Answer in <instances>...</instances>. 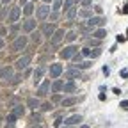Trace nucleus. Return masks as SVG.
Masks as SVG:
<instances>
[{
  "mask_svg": "<svg viewBox=\"0 0 128 128\" xmlns=\"http://www.w3.org/2000/svg\"><path fill=\"white\" fill-rule=\"evenodd\" d=\"M11 108H12V112H11V114H12V116H16V118H22V116L25 114V107H23L22 103H18V105H12Z\"/></svg>",
  "mask_w": 128,
  "mask_h": 128,
  "instance_id": "10",
  "label": "nucleus"
},
{
  "mask_svg": "<svg viewBox=\"0 0 128 128\" xmlns=\"http://www.w3.org/2000/svg\"><path fill=\"white\" fill-rule=\"evenodd\" d=\"M66 128H73V126H66Z\"/></svg>",
  "mask_w": 128,
  "mask_h": 128,
  "instance_id": "46",
  "label": "nucleus"
},
{
  "mask_svg": "<svg viewBox=\"0 0 128 128\" xmlns=\"http://www.w3.org/2000/svg\"><path fill=\"white\" fill-rule=\"evenodd\" d=\"M121 76L126 78V76H128V70H123V71H121Z\"/></svg>",
  "mask_w": 128,
  "mask_h": 128,
  "instance_id": "37",
  "label": "nucleus"
},
{
  "mask_svg": "<svg viewBox=\"0 0 128 128\" xmlns=\"http://www.w3.org/2000/svg\"><path fill=\"white\" fill-rule=\"evenodd\" d=\"M48 14H50V7H48V6H41V7H38L36 16H38V20H39V22L46 20V16H48Z\"/></svg>",
  "mask_w": 128,
  "mask_h": 128,
  "instance_id": "3",
  "label": "nucleus"
},
{
  "mask_svg": "<svg viewBox=\"0 0 128 128\" xmlns=\"http://www.w3.org/2000/svg\"><path fill=\"white\" fill-rule=\"evenodd\" d=\"M2 2H4V4H7V2H11V0H2Z\"/></svg>",
  "mask_w": 128,
  "mask_h": 128,
  "instance_id": "41",
  "label": "nucleus"
},
{
  "mask_svg": "<svg viewBox=\"0 0 128 128\" xmlns=\"http://www.w3.org/2000/svg\"><path fill=\"white\" fill-rule=\"evenodd\" d=\"M32 11H34V6H32V4H27V6H25V9H23V12H25V14H32Z\"/></svg>",
  "mask_w": 128,
  "mask_h": 128,
  "instance_id": "27",
  "label": "nucleus"
},
{
  "mask_svg": "<svg viewBox=\"0 0 128 128\" xmlns=\"http://www.w3.org/2000/svg\"><path fill=\"white\" fill-rule=\"evenodd\" d=\"M50 18H52V22H55V20L59 18V12H57V11H54V12H52V16H50Z\"/></svg>",
  "mask_w": 128,
  "mask_h": 128,
  "instance_id": "35",
  "label": "nucleus"
},
{
  "mask_svg": "<svg viewBox=\"0 0 128 128\" xmlns=\"http://www.w3.org/2000/svg\"><path fill=\"white\" fill-rule=\"evenodd\" d=\"M27 105L30 107V108H39V105H41V102H39V98H28L27 100Z\"/></svg>",
  "mask_w": 128,
  "mask_h": 128,
  "instance_id": "15",
  "label": "nucleus"
},
{
  "mask_svg": "<svg viewBox=\"0 0 128 128\" xmlns=\"http://www.w3.org/2000/svg\"><path fill=\"white\" fill-rule=\"evenodd\" d=\"M76 16V7H71V9H68V20H73Z\"/></svg>",
  "mask_w": 128,
  "mask_h": 128,
  "instance_id": "25",
  "label": "nucleus"
},
{
  "mask_svg": "<svg viewBox=\"0 0 128 128\" xmlns=\"http://www.w3.org/2000/svg\"><path fill=\"white\" fill-rule=\"evenodd\" d=\"M75 39H76V32L71 30V32H68V34H66V41H68V43H73Z\"/></svg>",
  "mask_w": 128,
  "mask_h": 128,
  "instance_id": "22",
  "label": "nucleus"
},
{
  "mask_svg": "<svg viewBox=\"0 0 128 128\" xmlns=\"http://www.w3.org/2000/svg\"><path fill=\"white\" fill-rule=\"evenodd\" d=\"M64 76H66L68 80H75V78L82 76V73H80V70H68L66 73H64Z\"/></svg>",
  "mask_w": 128,
  "mask_h": 128,
  "instance_id": "14",
  "label": "nucleus"
},
{
  "mask_svg": "<svg viewBox=\"0 0 128 128\" xmlns=\"http://www.w3.org/2000/svg\"><path fill=\"white\" fill-rule=\"evenodd\" d=\"M44 2H52V0H44Z\"/></svg>",
  "mask_w": 128,
  "mask_h": 128,
  "instance_id": "44",
  "label": "nucleus"
},
{
  "mask_svg": "<svg viewBox=\"0 0 128 128\" xmlns=\"http://www.w3.org/2000/svg\"><path fill=\"white\" fill-rule=\"evenodd\" d=\"M91 64H92V62H89V60L80 62V64H78V70H87V68H91Z\"/></svg>",
  "mask_w": 128,
  "mask_h": 128,
  "instance_id": "26",
  "label": "nucleus"
},
{
  "mask_svg": "<svg viewBox=\"0 0 128 128\" xmlns=\"http://www.w3.org/2000/svg\"><path fill=\"white\" fill-rule=\"evenodd\" d=\"M100 54H102V50H100V48H94V52L91 50V54H89V55H91V57H98Z\"/></svg>",
  "mask_w": 128,
  "mask_h": 128,
  "instance_id": "31",
  "label": "nucleus"
},
{
  "mask_svg": "<svg viewBox=\"0 0 128 128\" xmlns=\"http://www.w3.org/2000/svg\"><path fill=\"white\" fill-rule=\"evenodd\" d=\"M2 46H4V41H2V39H0V50H2Z\"/></svg>",
  "mask_w": 128,
  "mask_h": 128,
  "instance_id": "40",
  "label": "nucleus"
},
{
  "mask_svg": "<svg viewBox=\"0 0 128 128\" xmlns=\"http://www.w3.org/2000/svg\"><path fill=\"white\" fill-rule=\"evenodd\" d=\"M60 7H62V2H60V0H55V4H54V7H52V9H54V11H59Z\"/></svg>",
  "mask_w": 128,
  "mask_h": 128,
  "instance_id": "30",
  "label": "nucleus"
},
{
  "mask_svg": "<svg viewBox=\"0 0 128 128\" xmlns=\"http://www.w3.org/2000/svg\"><path fill=\"white\" fill-rule=\"evenodd\" d=\"M30 36H32V41H36V43L39 41V32H32Z\"/></svg>",
  "mask_w": 128,
  "mask_h": 128,
  "instance_id": "32",
  "label": "nucleus"
},
{
  "mask_svg": "<svg viewBox=\"0 0 128 128\" xmlns=\"http://www.w3.org/2000/svg\"><path fill=\"white\" fill-rule=\"evenodd\" d=\"M18 18H20V6H14L11 7V12H9V23L18 22Z\"/></svg>",
  "mask_w": 128,
  "mask_h": 128,
  "instance_id": "6",
  "label": "nucleus"
},
{
  "mask_svg": "<svg viewBox=\"0 0 128 128\" xmlns=\"http://www.w3.org/2000/svg\"><path fill=\"white\" fill-rule=\"evenodd\" d=\"M30 60H32V55H28V54H27V55H23L22 59L16 60V68H18L20 71H22V70H25L28 64H30Z\"/></svg>",
  "mask_w": 128,
  "mask_h": 128,
  "instance_id": "2",
  "label": "nucleus"
},
{
  "mask_svg": "<svg viewBox=\"0 0 128 128\" xmlns=\"http://www.w3.org/2000/svg\"><path fill=\"white\" fill-rule=\"evenodd\" d=\"M87 23L94 28V27H102L105 23V18H102V16H91V18L87 20Z\"/></svg>",
  "mask_w": 128,
  "mask_h": 128,
  "instance_id": "5",
  "label": "nucleus"
},
{
  "mask_svg": "<svg viewBox=\"0 0 128 128\" xmlns=\"http://www.w3.org/2000/svg\"><path fill=\"white\" fill-rule=\"evenodd\" d=\"M80 121H82V116H80V114H75V116H70L66 121H64V124H66V126H73V124H76V123H80Z\"/></svg>",
  "mask_w": 128,
  "mask_h": 128,
  "instance_id": "13",
  "label": "nucleus"
},
{
  "mask_svg": "<svg viewBox=\"0 0 128 128\" xmlns=\"http://www.w3.org/2000/svg\"><path fill=\"white\" fill-rule=\"evenodd\" d=\"M75 2H76V0H66V2L62 4V6H64V11H68V9H71V7L75 6Z\"/></svg>",
  "mask_w": 128,
  "mask_h": 128,
  "instance_id": "23",
  "label": "nucleus"
},
{
  "mask_svg": "<svg viewBox=\"0 0 128 128\" xmlns=\"http://www.w3.org/2000/svg\"><path fill=\"white\" fill-rule=\"evenodd\" d=\"M82 57H84V55H82V54H75V55H73V60H75V62H78V64H80V62H82Z\"/></svg>",
  "mask_w": 128,
  "mask_h": 128,
  "instance_id": "29",
  "label": "nucleus"
},
{
  "mask_svg": "<svg viewBox=\"0 0 128 128\" xmlns=\"http://www.w3.org/2000/svg\"><path fill=\"white\" fill-rule=\"evenodd\" d=\"M76 50H78V48L71 44V46H68V48H64V50L60 52V57H62V59H71V57H73V55L76 54Z\"/></svg>",
  "mask_w": 128,
  "mask_h": 128,
  "instance_id": "4",
  "label": "nucleus"
},
{
  "mask_svg": "<svg viewBox=\"0 0 128 128\" xmlns=\"http://www.w3.org/2000/svg\"><path fill=\"white\" fill-rule=\"evenodd\" d=\"M64 36H66V34H64V30H55L54 36H52V44H59L64 39Z\"/></svg>",
  "mask_w": 128,
  "mask_h": 128,
  "instance_id": "12",
  "label": "nucleus"
},
{
  "mask_svg": "<svg viewBox=\"0 0 128 128\" xmlns=\"http://www.w3.org/2000/svg\"><path fill=\"white\" fill-rule=\"evenodd\" d=\"M0 78H2V80L12 78V68H11V66H4L2 70H0Z\"/></svg>",
  "mask_w": 128,
  "mask_h": 128,
  "instance_id": "9",
  "label": "nucleus"
},
{
  "mask_svg": "<svg viewBox=\"0 0 128 128\" xmlns=\"http://www.w3.org/2000/svg\"><path fill=\"white\" fill-rule=\"evenodd\" d=\"M121 107H123L124 110H128V102H126V100H124V102H121Z\"/></svg>",
  "mask_w": 128,
  "mask_h": 128,
  "instance_id": "36",
  "label": "nucleus"
},
{
  "mask_svg": "<svg viewBox=\"0 0 128 128\" xmlns=\"http://www.w3.org/2000/svg\"><path fill=\"white\" fill-rule=\"evenodd\" d=\"M62 87H64V82H60V80H57V82H54V84H52V91H54V92L62 91Z\"/></svg>",
  "mask_w": 128,
  "mask_h": 128,
  "instance_id": "19",
  "label": "nucleus"
},
{
  "mask_svg": "<svg viewBox=\"0 0 128 128\" xmlns=\"http://www.w3.org/2000/svg\"><path fill=\"white\" fill-rule=\"evenodd\" d=\"M41 32H43L44 36L50 38V36H54V32H55V25H54V23H44V25L41 27Z\"/></svg>",
  "mask_w": 128,
  "mask_h": 128,
  "instance_id": "8",
  "label": "nucleus"
},
{
  "mask_svg": "<svg viewBox=\"0 0 128 128\" xmlns=\"http://www.w3.org/2000/svg\"><path fill=\"white\" fill-rule=\"evenodd\" d=\"M6 128H14V123H9V124H7Z\"/></svg>",
  "mask_w": 128,
  "mask_h": 128,
  "instance_id": "39",
  "label": "nucleus"
},
{
  "mask_svg": "<svg viewBox=\"0 0 128 128\" xmlns=\"http://www.w3.org/2000/svg\"><path fill=\"white\" fill-rule=\"evenodd\" d=\"M92 4V0H82V7H89Z\"/></svg>",
  "mask_w": 128,
  "mask_h": 128,
  "instance_id": "33",
  "label": "nucleus"
},
{
  "mask_svg": "<svg viewBox=\"0 0 128 128\" xmlns=\"http://www.w3.org/2000/svg\"><path fill=\"white\" fill-rule=\"evenodd\" d=\"M60 73H62V66H60V64L55 62V64H52V66H50V76H52V78H57Z\"/></svg>",
  "mask_w": 128,
  "mask_h": 128,
  "instance_id": "11",
  "label": "nucleus"
},
{
  "mask_svg": "<svg viewBox=\"0 0 128 128\" xmlns=\"http://www.w3.org/2000/svg\"><path fill=\"white\" fill-rule=\"evenodd\" d=\"M34 27H36V22H34V20H27V22L23 23V30H25V32H32V30H34Z\"/></svg>",
  "mask_w": 128,
  "mask_h": 128,
  "instance_id": "16",
  "label": "nucleus"
},
{
  "mask_svg": "<svg viewBox=\"0 0 128 128\" xmlns=\"http://www.w3.org/2000/svg\"><path fill=\"white\" fill-rule=\"evenodd\" d=\"M78 102V98H64V100H60V105L62 107H71V105H75Z\"/></svg>",
  "mask_w": 128,
  "mask_h": 128,
  "instance_id": "17",
  "label": "nucleus"
},
{
  "mask_svg": "<svg viewBox=\"0 0 128 128\" xmlns=\"http://www.w3.org/2000/svg\"><path fill=\"white\" fill-rule=\"evenodd\" d=\"M64 92H73L75 89H76V86H75V82H73V80H70V82L68 84H64Z\"/></svg>",
  "mask_w": 128,
  "mask_h": 128,
  "instance_id": "18",
  "label": "nucleus"
},
{
  "mask_svg": "<svg viewBox=\"0 0 128 128\" xmlns=\"http://www.w3.org/2000/svg\"><path fill=\"white\" fill-rule=\"evenodd\" d=\"M91 54V50H89V48H84V52H82V55H89Z\"/></svg>",
  "mask_w": 128,
  "mask_h": 128,
  "instance_id": "38",
  "label": "nucleus"
},
{
  "mask_svg": "<svg viewBox=\"0 0 128 128\" xmlns=\"http://www.w3.org/2000/svg\"><path fill=\"white\" fill-rule=\"evenodd\" d=\"M23 2H27V0H22V4H23Z\"/></svg>",
  "mask_w": 128,
  "mask_h": 128,
  "instance_id": "45",
  "label": "nucleus"
},
{
  "mask_svg": "<svg viewBox=\"0 0 128 128\" xmlns=\"http://www.w3.org/2000/svg\"><path fill=\"white\" fill-rule=\"evenodd\" d=\"M32 128H41V124H38V126H32Z\"/></svg>",
  "mask_w": 128,
  "mask_h": 128,
  "instance_id": "43",
  "label": "nucleus"
},
{
  "mask_svg": "<svg viewBox=\"0 0 128 128\" xmlns=\"http://www.w3.org/2000/svg\"><path fill=\"white\" fill-rule=\"evenodd\" d=\"M92 36H94L96 39H103V38L107 36V32H105L103 28H100V30H96V32H94V34H92Z\"/></svg>",
  "mask_w": 128,
  "mask_h": 128,
  "instance_id": "21",
  "label": "nucleus"
},
{
  "mask_svg": "<svg viewBox=\"0 0 128 128\" xmlns=\"http://www.w3.org/2000/svg\"><path fill=\"white\" fill-rule=\"evenodd\" d=\"M80 128H89V126H87V124H84V126H80Z\"/></svg>",
  "mask_w": 128,
  "mask_h": 128,
  "instance_id": "42",
  "label": "nucleus"
},
{
  "mask_svg": "<svg viewBox=\"0 0 128 128\" xmlns=\"http://www.w3.org/2000/svg\"><path fill=\"white\" fill-rule=\"evenodd\" d=\"M39 108H41L43 112H46V110H52V103H44V105H39Z\"/></svg>",
  "mask_w": 128,
  "mask_h": 128,
  "instance_id": "28",
  "label": "nucleus"
},
{
  "mask_svg": "<svg viewBox=\"0 0 128 128\" xmlns=\"http://www.w3.org/2000/svg\"><path fill=\"white\" fill-rule=\"evenodd\" d=\"M25 44H27V38L25 36H20V38H16L14 39V43H12V52H20V50H23L25 48Z\"/></svg>",
  "mask_w": 128,
  "mask_h": 128,
  "instance_id": "1",
  "label": "nucleus"
},
{
  "mask_svg": "<svg viewBox=\"0 0 128 128\" xmlns=\"http://www.w3.org/2000/svg\"><path fill=\"white\" fill-rule=\"evenodd\" d=\"M50 80H44V82L39 86V89H38V96H46L48 94V91H50Z\"/></svg>",
  "mask_w": 128,
  "mask_h": 128,
  "instance_id": "7",
  "label": "nucleus"
},
{
  "mask_svg": "<svg viewBox=\"0 0 128 128\" xmlns=\"http://www.w3.org/2000/svg\"><path fill=\"white\" fill-rule=\"evenodd\" d=\"M43 73H44V68H38V70L34 71V80H36V84L39 82V78L43 76Z\"/></svg>",
  "mask_w": 128,
  "mask_h": 128,
  "instance_id": "20",
  "label": "nucleus"
},
{
  "mask_svg": "<svg viewBox=\"0 0 128 128\" xmlns=\"http://www.w3.org/2000/svg\"><path fill=\"white\" fill-rule=\"evenodd\" d=\"M14 121H16V116L9 114V116H7V123H14Z\"/></svg>",
  "mask_w": 128,
  "mask_h": 128,
  "instance_id": "34",
  "label": "nucleus"
},
{
  "mask_svg": "<svg viewBox=\"0 0 128 128\" xmlns=\"http://www.w3.org/2000/svg\"><path fill=\"white\" fill-rule=\"evenodd\" d=\"M78 16H82V18H91L92 12H91L89 9H84V11H80V12H78Z\"/></svg>",
  "mask_w": 128,
  "mask_h": 128,
  "instance_id": "24",
  "label": "nucleus"
}]
</instances>
